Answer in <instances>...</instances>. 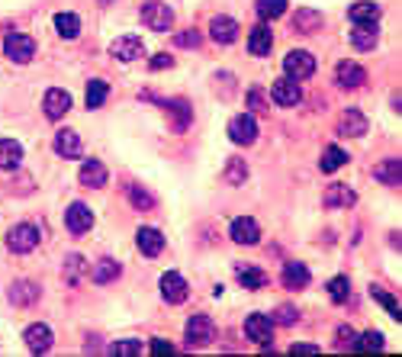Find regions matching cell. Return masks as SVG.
I'll use <instances>...</instances> for the list:
<instances>
[{
	"mask_svg": "<svg viewBox=\"0 0 402 357\" xmlns=\"http://www.w3.org/2000/svg\"><path fill=\"white\" fill-rule=\"evenodd\" d=\"M7 245H10V251H16V254L33 251V248L39 245V229H35L33 222L13 225V229H10V235H7Z\"/></svg>",
	"mask_w": 402,
	"mask_h": 357,
	"instance_id": "1",
	"label": "cell"
},
{
	"mask_svg": "<svg viewBox=\"0 0 402 357\" xmlns=\"http://www.w3.org/2000/svg\"><path fill=\"white\" fill-rule=\"evenodd\" d=\"M245 335L251 338L255 344H261V348H271L274 341V319H267V315L255 312L245 319Z\"/></svg>",
	"mask_w": 402,
	"mask_h": 357,
	"instance_id": "2",
	"label": "cell"
},
{
	"mask_svg": "<svg viewBox=\"0 0 402 357\" xmlns=\"http://www.w3.org/2000/svg\"><path fill=\"white\" fill-rule=\"evenodd\" d=\"M216 338V325L209 315H194L187 322V344L190 348H206L209 341Z\"/></svg>",
	"mask_w": 402,
	"mask_h": 357,
	"instance_id": "3",
	"label": "cell"
},
{
	"mask_svg": "<svg viewBox=\"0 0 402 357\" xmlns=\"http://www.w3.org/2000/svg\"><path fill=\"white\" fill-rule=\"evenodd\" d=\"M142 23H145L148 29H155V33H164V29H171L174 13H171V7H167V4L152 0V4H145V7H142Z\"/></svg>",
	"mask_w": 402,
	"mask_h": 357,
	"instance_id": "4",
	"label": "cell"
},
{
	"mask_svg": "<svg viewBox=\"0 0 402 357\" xmlns=\"http://www.w3.org/2000/svg\"><path fill=\"white\" fill-rule=\"evenodd\" d=\"M4 52H7L16 64H26L29 58L35 55V42L29 39V35H23V33H10L7 39H4Z\"/></svg>",
	"mask_w": 402,
	"mask_h": 357,
	"instance_id": "5",
	"label": "cell"
},
{
	"mask_svg": "<svg viewBox=\"0 0 402 357\" xmlns=\"http://www.w3.org/2000/svg\"><path fill=\"white\" fill-rule=\"evenodd\" d=\"M284 71L290 74V81H303V77H309L312 71H316V58H312L309 52L296 49L284 58Z\"/></svg>",
	"mask_w": 402,
	"mask_h": 357,
	"instance_id": "6",
	"label": "cell"
},
{
	"mask_svg": "<svg viewBox=\"0 0 402 357\" xmlns=\"http://www.w3.org/2000/svg\"><path fill=\"white\" fill-rule=\"evenodd\" d=\"M229 139L235 142V145H251V142L257 139V123H255V116L242 113V116L232 119V123H229Z\"/></svg>",
	"mask_w": 402,
	"mask_h": 357,
	"instance_id": "7",
	"label": "cell"
},
{
	"mask_svg": "<svg viewBox=\"0 0 402 357\" xmlns=\"http://www.w3.org/2000/svg\"><path fill=\"white\" fill-rule=\"evenodd\" d=\"M65 225H68L71 235H84V232L94 225V212L84 203H71L68 212H65Z\"/></svg>",
	"mask_w": 402,
	"mask_h": 357,
	"instance_id": "8",
	"label": "cell"
},
{
	"mask_svg": "<svg viewBox=\"0 0 402 357\" xmlns=\"http://www.w3.org/2000/svg\"><path fill=\"white\" fill-rule=\"evenodd\" d=\"M161 296H164L167 302H184L190 296V287H187V280H184L181 273H164L161 277Z\"/></svg>",
	"mask_w": 402,
	"mask_h": 357,
	"instance_id": "9",
	"label": "cell"
},
{
	"mask_svg": "<svg viewBox=\"0 0 402 357\" xmlns=\"http://www.w3.org/2000/svg\"><path fill=\"white\" fill-rule=\"evenodd\" d=\"M271 100H274L277 106H296L299 100H303V94H299L296 81L284 77V81H274V87H271Z\"/></svg>",
	"mask_w": 402,
	"mask_h": 357,
	"instance_id": "10",
	"label": "cell"
},
{
	"mask_svg": "<svg viewBox=\"0 0 402 357\" xmlns=\"http://www.w3.org/2000/svg\"><path fill=\"white\" fill-rule=\"evenodd\" d=\"M42 106H45V116L49 119H62L65 113L71 110V94L62 91V87H52V91L45 94V100H42Z\"/></svg>",
	"mask_w": 402,
	"mask_h": 357,
	"instance_id": "11",
	"label": "cell"
},
{
	"mask_svg": "<svg viewBox=\"0 0 402 357\" xmlns=\"http://www.w3.org/2000/svg\"><path fill=\"white\" fill-rule=\"evenodd\" d=\"M209 35H213V42L229 45L238 39V23L232 20V16H216V20L209 23Z\"/></svg>",
	"mask_w": 402,
	"mask_h": 357,
	"instance_id": "12",
	"label": "cell"
},
{
	"mask_svg": "<svg viewBox=\"0 0 402 357\" xmlns=\"http://www.w3.org/2000/svg\"><path fill=\"white\" fill-rule=\"evenodd\" d=\"M23 338H26V348L33 351V354H45V351L52 348V329L49 325H42V322L29 325Z\"/></svg>",
	"mask_w": 402,
	"mask_h": 357,
	"instance_id": "13",
	"label": "cell"
},
{
	"mask_svg": "<svg viewBox=\"0 0 402 357\" xmlns=\"http://www.w3.org/2000/svg\"><path fill=\"white\" fill-rule=\"evenodd\" d=\"M257 238H261V229H257V222L251 216H242L232 222V242H238V245H257Z\"/></svg>",
	"mask_w": 402,
	"mask_h": 357,
	"instance_id": "14",
	"label": "cell"
},
{
	"mask_svg": "<svg viewBox=\"0 0 402 357\" xmlns=\"http://www.w3.org/2000/svg\"><path fill=\"white\" fill-rule=\"evenodd\" d=\"M135 242H139V248H142V254H145V258H158V254L164 251V235H161L158 229H152V225L139 229Z\"/></svg>",
	"mask_w": 402,
	"mask_h": 357,
	"instance_id": "15",
	"label": "cell"
},
{
	"mask_svg": "<svg viewBox=\"0 0 402 357\" xmlns=\"http://www.w3.org/2000/svg\"><path fill=\"white\" fill-rule=\"evenodd\" d=\"M110 52L119 58V62H135V58L145 52V45H142L139 35H123V39H116V42L110 45Z\"/></svg>",
	"mask_w": 402,
	"mask_h": 357,
	"instance_id": "16",
	"label": "cell"
},
{
	"mask_svg": "<svg viewBox=\"0 0 402 357\" xmlns=\"http://www.w3.org/2000/svg\"><path fill=\"white\" fill-rule=\"evenodd\" d=\"M325 206L328 210H347V206H354V190L351 187H345V183H328V190H325Z\"/></svg>",
	"mask_w": 402,
	"mask_h": 357,
	"instance_id": "17",
	"label": "cell"
},
{
	"mask_svg": "<svg viewBox=\"0 0 402 357\" xmlns=\"http://www.w3.org/2000/svg\"><path fill=\"white\" fill-rule=\"evenodd\" d=\"M347 16H351L354 26H374V23L380 20V7L370 4V0H361V4H351Z\"/></svg>",
	"mask_w": 402,
	"mask_h": 357,
	"instance_id": "18",
	"label": "cell"
},
{
	"mask_svg": "<svg viewBox=\"0 0 402 357\" xmlns=\"http://www.w3.org/2000/svg\"><path fill=\"white\" fill-rule=\"evenodd\" d=\"M338 129H341V135H351V139H361V135L367 132V116H364L361 110H345V116H341Z\"/></svg>",
	"mask_w": 402,
	"mask_h": 357,
	"instance_id": "19",
	"label": "cell"
},
{
	"mask_svg": "<svg viewBox=\"0 0 402 357\" xmlns=\"http://www.w3.org/2000/svg\"><path fill=\"white\" fill-rule=\"evenodd\" d=\"M55 152L62 154V158H81L84 145H81L74 129H62V132L55 135Z\"/></svg>",
	"mask_w": 402,
	"mask_h": 357,
	"instance_id": "20",
	"label": "cell"
},
{
	"mask_svg": "<svg viewBox=\"0 0 402 357\" xmlns=\"http://www.w3.org/2000/svg\"><path fill=\"white\" fill-rule=\"evenodd\" d=\"M284 283L290 290H306L309 287V271L303 261H286L284 264Z\"/></svg>",
	"mask_w": 402,
	"mask_h": 357,
	"instance_id": "21",
	"label": "cell"
},
{
	"mask_svg": "<svg viewBox=\"0 0 402 357\" xmlns=\"http://www.w3.org/2000/svg\"><path fill=\"white\" fill-rule=\"evenodd\" d=\"M81 183L84 187H94V190L106 183V168L97 162V158H87V162L81 164Z\"/></svg>",
	"mask_w": 402,
	"mask_h": 357,
	"instance_id": "22",
	"label": "cell"
},
{
	"mask_svg": "<svg viewBox=\"0 0 402 357\" xmlns=\"http://www.w3.org/2000/svg\"><path fill=\"white\" fill-rule=\"evenodd\" d=\"M20 162H23V148H20V142H13V139H0V168H4V171H13V168H20Z\"/></svg>",
	"mask_w": 402,
	"mask_h": 357,
	"instance_id": "23",
	"label": "cell"
},
{
	"mask_svg": "<svg viewBox=\"0 0 402 357\" xmlns=\"http://www.w3.org/2000/svg\"><path fill=\"white\" fill-rule=\"evenodd\" d=\"M271 45H274V35H271V29L264 26V23L251 29V39H248V52H251V55H267Z\"/></svg>",
	"mask_w": 402,
	"mask_h": 357,
	"instance_id": "24",
	"label": "cell"
},
{
	"mask_svg": "<svg viewBox=\"0 0 402 357\" xmlns=\"http://www.w3.org/2000/svg\"><path fill=\"white\" fill-rule=\"evenodd\" d=\"M364 81H367V74H364L361 64H354V62H341L338 64V84L341 87H361Z\"/></svg>",
	"mask_w": 402,
	"mask_h": 357,
	"instance_id": "25",
	"label": "cell"
},
{
	"mask_svg": "<svg viewBox=\"0 0 402 357\" xmlns=\"http://www.w3.org/2000/svg\"><path fill=\"white\" fill-rule=\"evenodd\" d=\"M235 273H238V280H242V287H248V290H261L264 283H267V273H264L261 267L238 264V267H235Z\"/></svg>",
	"mask_w": 402,
	"mask_h": 357,
	"instance_id": "26",
	"label": "cell"
},
{
	"mask_svg": "<svg viewBox=\"0 0 402 357\" xmlns=\"http://www.w3.org/2000/svg\"><path fill=\"white\" fill-rule=\"evenodd\" d=\"M399 174H402L399 158H386V162L376 164V171H374V177L380 183H386V187H396V183H399Z\"/></svg>",
	"mask_w": 402,
	"mask_h": 357,
	"instance_id": "27",
	"label": "cell"
},
{
	"mask_svg": "<svg viewBox=\"0 0 402 357\" xmlns=\"http://www.w3.org/2000/svg\"><path fill=\"white\" fill-rule=\"evenodd\" d=\"M55 29L62 39H77V33H81V20H77L74 13H58L55 16Z\"/></svg>",
	"mask_w": 402,
	"mask_h": 357,
	"instance_id": "28",
	"label": "cell"
},
{
	"mask_svg": "<svg viewBox=\"0 0 402 357\" xmlns=\"http://www.w3.org/2000/svg\"><path fill=\"white\" fill-rule=\"evenodd\" d=\"M10 300L16 302V306H26V302H35L39 300V287L35 283H16V287H10Z\"/></svg>",
	"mask_w": 402,
	"mask_h": 357,
	"instance_id": "29",
	"label": "cell"
},
{
	"mask_svg": "<svg viewBox=\"0 0 402 357\" xmlns=\"http://www.w3.org/2000/svg\"><path fill=\"white\" fill-rule=\"evenodd\" d=\"M345 162H347V154L341 152L338 145H328V148H325V154H322L319 168L325 171V174H332V171H338V168H341V164H345Z\"/></svg>",
	"mask_w": 402,
	"mask_h": 357,
	"instance_id": "30",
	"label": "cell"
},
{
	"mask_svg": "<svg viewBox=\"0 0 402 357\" xmlns=\"http://www.w3.org/2000/svg\"><path fill=\"white\" fill-rule=\"evenodd\" d=\"M293 26H296L299 33H312V29L322 26V16L316 13V10H299V13L293 16Z\"/></svg>",
	"mask_w": 402,
	"mask_h": 357,
	"instance_id": "31",
	"label": "cell"
},
{
	"mask_svg": "<svg viewBox=\"0 0 402 357\" xmlns=\"http://www.w3.org/2000/svg\"><path fill=\"white\" fill-rule=\"evenodd\" d=\"M351 42L357 45V49H364V52H370L376 45V29L374 26H357L351 33Z\"/></svg>",
	"mask_w": 402,
	"mask_h": 357,
	"instance_id": "32",
	"label": "cell"
},
{
	"mask_svg": "<svg viewBox=\"0 0 402 357\" xmlns=\"http://www.w3.org/2000/svg\"><path fill=\"white\" fill-rule=\"evenodd\" d=\"M106 94H110L106 81H87V110H97L106 100Z\"/></svg>",
	"mask_w": 402,
	"mask_h": 357,
	"instance_id": "33",
	"label": "cell"
},
{
	"mask_svg": "<svg viewBox=\"0 0 402 357\" xmlns=\"http://www.w3.org/2000/svg\"><path fill=\"white\" fill-rule=\"evenodd\" d=\"M257 13L261 20H277L286 13V0H257Z\"/></svg>",
	"mask_w": 402,
	"mask_h": 357,
	"instance_id": "34",
	"label": "cell"
},
{
	"mask_svg": "<svg viewBox=\"0 0 402 357\" xmlns=\"http://www.w3.org/2000/svg\"><path fill=\"white\" fill-rule=\"evenodd\" d=\"M116 277H119V264H116V261H100L97 273H94V280H97V283H110V280H116Z\"/></svg>",
	"mask_w": 402,
	"mask_h": 357,
	"instance_id": "35",
	"label": "cell"
},
{
	"mask_svg": "<svg viewBox=\"0 0 402 357\" xmlns=\"http://www.w3.org/2000/svg\"><path fill=\"white\" fill-rule=\"evenodd\" d=\"M351 348H357V351H383V335L380 332H364L361 341H354Z\"/></svg>",
	"mask_w": 402,
	"mask_h": 357,
	"instance_id": "36",
	"label": "cell"
},
{
	"mask_svg": "<svg viewBox=\"0 0 402 357\" xmlns=\"http://www.w3.org/2000/svg\"><path fill=\"white\" fill-rule=\"evenodd\" d=\"M347 293H351V283H347V277H335V280L328 283V296H332L335 302H345Z\"/></svg>",
	"mask_w": 402,
	"mask_h": 357,
	"instance_id": "37",
	"label": "cell"
},
{
	"mask_svg": "<svg viewBox=\"0 0 402 357\" xmlns=\"http://www.w3.org/2000/svg\"><path fill=\"white\" fill-rule=\"evenodd\" d=\"M129 200H132V206H139V210H152L155 206V196L145 193L142 187H135V183L129 187Z\"/></svg>",
	"mask_w": 402,
	"mask_h": 357,
	"instance_id": "38",
	"label": "cell"
},
{
	"mask_svg": "<svg viewBox=\"0 0 402 357\" xmlns=\"http://www.w3.org/2000/svg\"><path fill=\"white\" fill-rule=\"evenodd\" d=\"M167 110L174 113V116H177V129H184L190 123V119H194V113H190V106L187 103H181V100H171V103H164Z\"/></svg>",
	"mask_w": 402,
	"mask_h": 357,
	"instance_id": "39",
	"label": "cell"
},
{
	"mask_svg": "<svg viewBox=\"0 0 402 357\" xmlns=\"http://www.w3.org/2000/svg\"><path fill=\"white\" fill-rule=\"evenodd\" d=\"M245 177H248V164L238 162V158H232V162H229V171H225V181H229V183H242Z\"/></svg>",
	"mask_w": 402,
	"mask_h": 357,
	"instance_id": "40",
	"label": "cell"
},
{
	"mask_svg": "<svg viewBox=\"0 0 402 357\" xmlns=\"http://www.w3.org/2000/svg\"><path fill=\"white\" fill-rule=\"evenodd\" d=\"M370 293H374V300L376 302H383V306H386L389 309V315H393V319H396V322H399V300H396V296H389V293H383V290H370Z\"/></svg>",
	"mask_w": 402,
	"mask_h": 357,
	"instance_id": "41",
	"label": "cell"
},
{
	"mask_svg": "<svg viewBox=\"0 0 402 357\" xmlns=\"http://www.w3.org/2000/svg\"><path fill=\"white\" fill-rule=\"evenodd\" d=\"M81 271H84V258H81V254H71V258H68V271H65V280L77 283V280H81Z\"/></svg>",
	"mask_w": 402,
	"mask_h": 357,
	"instance_id": "42",
	"label": "cell"
},
{
	"mask_svg": "<svg viewBox=\"0 0 402 357\" xmlns=\"http://www.w3.org/2000/svg\"><path fill=\"white\" fill-rule=\"evenodd\" d=\"M113 354L125 357V354H142V344L139 341H116L113 344Z\"/></svg>",
	"mask_w": 402,
	"mask_h": 357,
	"instance_id": "43",
	"label": "cell"
},
{
	"mask_svg": "<svg viewBox=\"0 0 402 357\" xmlns=\"http://www.w3.org/2000/svg\"><path fill=\"white\" fill-rule=\"evenodd\" d=\"M296 319H299L296 309H290V306H280V309H277V315H274V322H277V325H293Z\"/></svg>",
	"mask_w": 402,
	"mask_h": 357,
	"instance_id": "44",
	"label": "cell"
},
{
	"mask_svg": "<svg viewBox=\"0 0 402 357\" xmlns=\"http://www.w3.org/2000/svg\"><path fill=\"white\" fill-rule=\"evenodd\" d=\"M248 106H251L255 113H267V97H264L261 91H251V94H248Z\"/></svg>",
	"mask_w": 402,
	"mask_h": 357,
	"instance_id": "45",
	"label": "cell"
},
{
	"mask_svg": "<svg viewBox=\"0 0 402 357\" xmlns=\"http://www.w3.org/2000/svg\"><path fill=\"white\" fill-rule=\"evenodd\" d=\"M177 45H190V49H196V45H200V35H196L194 29H190V33H181L177 35Z\"/></svg>",
	"mask_w": 402,
	"mask_h": 357,
	"instance_id": "46",
	"label": "cell"
},
{
	"mask_svg": "<svg viewBox=\"0 0 402 357\" xmlns=\"http://www.w3.org/2000/svg\"><path fill=\"white\" fill-rule=\"evenodd\" d=\"M171 64H174V58H171V55H155V58H152V68H155V71L171 68Z\"/></svg>",
	"mask_w": 402,
	"mask_h": 357,
	"instance_id": "47",
	"label": "cell"
},
{
	"mask_svg": "<svg viewBox=\"0 0 402 357\" xmlns=\"http://www.w3.org/2000/svg\"><path fill=\"white\" fill-rule=\"evenodd\" d=\"M338 344H341V348H345V344L351 348V344H354V332L347 329V325H345V329H338Z\"/></svg>",
	"mask_w": 402,
	"mask_h": 357,
	"instance_id": "48",
	"label": "cell"
},
{
	"mask_svg": "<svg viewBox=\"0 0 402 357\" xmlns=\"http://www.w3.org/2000/svg\"><path fill=\"white\" fill-rule=\"evenodd\" d=\"M171 344H167V341H161V338H155V341H152V354H171Z\"/></svg>",
	"mask_w": 402,
	"mask_h": 357,
	"instance_id": "49",
	"label": "cell"
},
{
	"mask_svg": "<svg viewBox=\"0 0 402 357\" xmlns=\"http://www.w3.org/2000/svg\"><path fill=\"white\" fill-rule=\"evenodd\" d=\"M316 344H293V354H316Z\"/></svg>",
	"mask_w": 402,
	"mask_h": 357,
	"instance_id": "50",
	"label": "cell"
}]
</instances>
